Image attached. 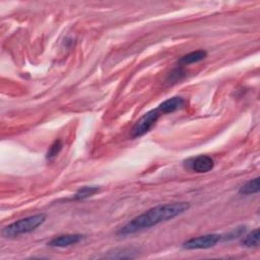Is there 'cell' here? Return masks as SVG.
Listing matches in <instances>:
<instances>
[{"mask_svg": "<svg viewBox=\"0 0 260 260\" xmlns=\"http://www.w3.org/2000/svg\"><path fill=\"white\" fill-rule=\"evenodd\" d=\"M137 250L134 248L115 249L106 255V258H133L136 256Z\"/></svg>", "mask_w": 260, "mask_h": 260, "instance_id": "30bf717a", "label": "cell"}, {"mask_svg": "<svg viewBox=\"0 0 260 260\" xmlns=\"http://www.w3.org/2000/svg\"><path fill=\"white\" fill-rule=\"evenodd\" d=\"M83 239H84V236L80 234H67V235H61L59 237L52 239L48 243V245L51 247L64 248V247L72 246V245H76L81 242Z\"/></svg>", "mask_w": 260, "mask_h": 260, "instance_id": "8992f818", "label": "cell"}, {"mask_svg": "<svg viewBox=\"0 0 260 260\" xmlns=\"http://www.w3.org/2000/svg\"><path fill=\"white\" fill-rule=\"evenodd\" d=\"M207 56H208V53L204 50L194 51V52H191L189 54L181 57V58L179 59V63L181 65H188V64L196 63V62L204 60Z\"/></svg>", "mask_w": 260, "mask_h": 260, "instance_id": "ba28073f", "label": "cell"}, {"mask_svg": "<svg viewBox=\"0 0 260 260\" xmlns=\"http://www.w3.org/2000/svg\"><path fill=\"white\" fill-rule=\"evenodd\" d=\"M186 104V101L181 98V97H173L171 99H168L160 106L157 107V109L160 110V112L163 114H169V113H174L177 110L182 109Z\"/></svg>", "mask_w": 260, "mask_h": 260, "instance_id": "52a82bcc", "label": "cell"}, {"mask_svg": "<svg viewBox=\"0 0 260 260\" xmlns=\"http://www.w3.org/2000/svg\"><path fill=\"white\" fill-rule=\"evenodd\" d=\"M245 231H246L245 227H238L235 230H233L232 232L229 233L227 236H223L222 238H224V240H232V239H235V238L242 236L245 233Z\"/></svg>", "mask_w": 260, "mask_h": 260, "instance_id": "5bb4252c", "label": "cell"}, {"mask_svg": "<svg viewBox=\"0 0 260 260\" xmlns=\"http://www.w3.org/2000/svg\"><path fill=\"white\" fill-rule=\"evenodd\" d=\"M100 188L98 186H84L81 187L80 189L78 190V192L75 195L76 200H82L85 198H89L93 195H95L97 192H99Z\"/></svg>", "mask_w": 260, "mask_h": 260, "instance_id": "8fae6325", "label": "cell"}, {"mask_svg": "<svg viewBox=\"0 0 260 260\" xmlns=\"http://www.w3.org/2000/svg\"><path fill=\"white\" fill-rule=\"evenodd\" d=\"M222 235L219 234H208L205 236H199L192 239L187 240L183 243V248L188 250H197V249H208L218 244L221 239Z\"/></svg>", "mask_w": 260, "mask_h": 260, "instance_id": "277c9868", "label": "cell"}, {"mask_svg": "<svg viewBox=\"0 0 260 260\" xmlns=\"http://www.w3.org/2000/svg\"><path fill=\"white\" fill-rule=\"evenodd\" d=\"M259 177H256L250 181H248L246 184H244L240 190L239 193L242 195H251L259 192Z\"/></svg>", "mask_w": 260, "mask_h": 260, "instance_id": "9c48e42d", "label": "cell"}, {"mask_svg": "<svg viewBox=\"0 0 260 260\" xmlns=\"http://www.w3.org/2000/svg\"><path fill=\"white\" fill-rule=\"evenodd\" d=\"M189 169L196 173H208L211 171L214 167V162L208 156H198L196 157L190 158L186 162Z\"/></svg>", "mask_w": 260, "mask_h": 260, "instance_id": "5b68a950", "label": "cell"}, {"mask_svg": "<svg viewBox=\"0 0 260 260\" xmlns=\"http://www.w3.org/2000/svg\"><path fill=\"white\" fill-rule=\"evenodd\" d=\"M46 221V215L40 213L36 215L28 216V218L19 220L2 230V236L5 238H16L24 234L31 233Z\"/></svg>", "mask_w": 260, "mask_h": 260, "instance_id": "7a4b0ae2", "label": "cell"}, {"mask_svg": "<svg viewBox=\"0 0 260 260\" xmlns=\"http://www.w3.org/2000/svg\"><path fill=\"white\" fill-rule=\"evenodd\" d=\"M63 148V143L60 139H57L55 140L52 144H51V147L49 148L48 152H47V155H46V157H47V160L51 161L53 160V158H55L57 156H58L61 152Z\"/></svg>", "mask_w": 260, "mask_h": 260, "instance_id": "4fadbf2b", "label": "cell"}, {"mask_svg": "<svg viewBox=\"0 0 260 260\" xmlns=\"http://www.w3.org/2000/svg\"><path fill=\"white\" fill-rule=\"evenodd\" d=\"M259 236H260L259 229H255L242 241V244L248 248H256L259 246Z\"/></svg>", "mask_w": 260, "mask_h": 260, "instance_id": "7c38bea8", "label": "cell"}, {"mask_svg": "<svg viewBox=\"0 0 260 260\" xmlns=\"http://www.w3.org/2000/svg\"><path fill=\"white\" fill-rule=\"evenodd\" d=\"M190 208L188 202H174L155 207L144 213L136 216L118 231L119 236L131 235L144 229H149L163 222L170 221L186 212Z\"/></svg>", "mask_w": 260, "mask_h": 260, "instance_id": "6da1fadb", "label": "cell"}, {"mask_svg": "<svg viewBox=\"0 0 260 260\" xmlns=\"http://www.w3.org/2000/svg\"><path fill=\"white\" fill-rule=\"evenodd\" d=\"M161 115L162 113L157 108L144 114L143 116L140 117V119L134 124L131 131V136L133 138H138L143 136L144 134H147L156 125L158 118L161 117Z\"/></svg>", "mask_w": 260, "mask_h": 260, "instance_id": "3957f363", "label": "cell"}]
</instances>
